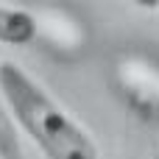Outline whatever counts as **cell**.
Wrapping results in <instances>:
<instances>
[{
  "instance_id": "cell-1",
  "label": "cell",
  "mask_w": 159,
  "mask_h": 159,
  "mask_svg": "<svg viewBox=\"0 0 159 159\" xmlns=\"http://www.w3.org/2000/svg\"><path fill=\"white\" fill-rule=\"evenodd\" d=\"M0 103L45 159H101L89 131L11 59H0Z\"/></svg>"
},
{
  "instance_id": "cell-2",
  "label": "cell",
  "mask_w": 159,
  "mask_h": 159,
  "mask_svg": "<svg viewBox=\"0 0 159 159\" xmlns=\"http://www.w3.org/2000/svg\"><path fill=\"white\" fill-rule=\"evenodd\" d=\"M36 36H39V20L34 11L0 3V45L28 48Z\"/></svg>"
},
{
  "instance_id": "cell-3",
  "label": "cell",
  "mask_w": 159,
  "mask_h": 159,
  "mask_svg": "<svg viewBox=\"0 0 159 159\" xmlns=\"http://www.w3.org/2000/svg\"><path fill=\"white\" fill-rule=\"evenodd\" d=\"M137 67H140V70H137V81H123V87H126L129 92H134L137 87H145V64H137ZM148 87H157V84L148 81ZM137 98H143V106H145V109H159V89H151V92L143 89V92L134 95V101H137Z\"/></svg>"
}]
</instances>
